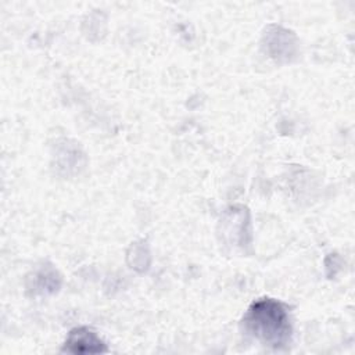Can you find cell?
Here are the masks:
<instances>
[{"instance_id":"obj_1","label":"cell","mask_w":355,"mask_h":355,"mask_svg":"<svg viewBox=\"0 0 355 355\" xmlns=\"http://www.w3.org/2000/svg\"><path fill=\"white\" fill-rule=\"evenodd\" d=\"M245 329L265 345L279 348L291 338V324L286 308L276 300L262 298L248 308Z\"/></svg>"},{"instance_id":"obj_2","label":"cell","mask_w":355,"mask_h":355,"mask_svg":"<svg viewBox=\"0 0 355 355\" xmlns=\"http://www.w3.org/2000/svg\"><path fill=\"white\" fill-rule=\"evenodd\" d=\"M64 351L71 354H98L105 352L107 347L94 331L87 327H76L69 331Z\"/></svg>"}]
</instances>
